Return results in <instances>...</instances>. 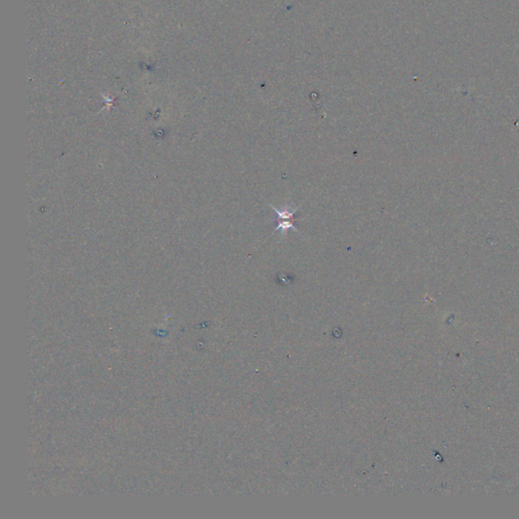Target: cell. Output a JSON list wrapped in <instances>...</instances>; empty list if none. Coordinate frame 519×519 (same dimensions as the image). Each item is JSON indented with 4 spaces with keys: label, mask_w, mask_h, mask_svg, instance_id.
I'll return each instance as SVG.
<instances>
[{
    "label": "cell",
    "mask_w": 519,
    "mask_h": 519,
    "mask_svg": "<svg viewBox=\"0 0 519 519\" xmlns=\"http://www.w3.org/2000/svg\"><path fill=\"white\" fill-rule=\"evenodd\" d=\"M270 207L272 209H273L276 214H277V219H276V222H277V227L275 229V232L278 231V230H281L282 232V236H285L286 235V232L289 228H292L294 231H297L298 232V229L295 225V219H294V216L298 210V207L295 209H292L290 210L289 206L288 208H284V209H278L276 208L275 206H273L272 204H270Z\"/></svg>",
    "instance_id": "obj_1"
}]
</instances>
